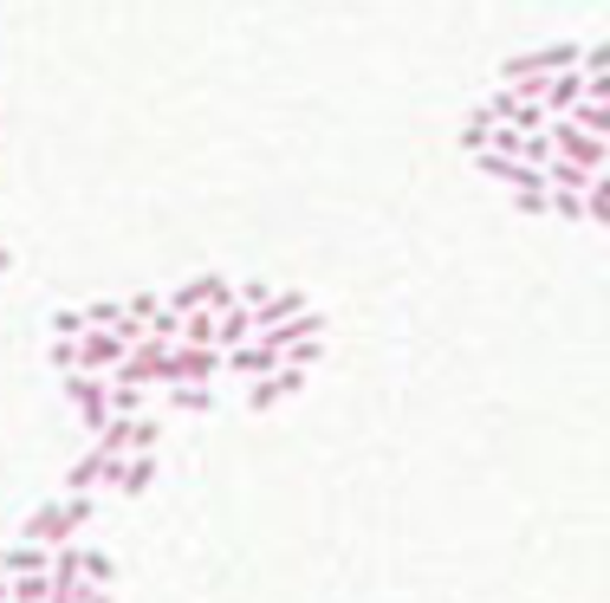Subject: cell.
Listing matches in <instances>:
<instances>
[{"label":"cell","mask_w":610,"mask_h":603,"mask_svg":"<svg viewBox=\"0 0 610 603\" xmlns=\"http://www.w3.org/2000/svg\"><path fill=\"white\" fill-rule=\"evenodd\" d=\"M149 480H156V455H124V473H118L111 493H143Z\"/></svg>","instance_id":"15"},{"label":"cell","mask_w":610,"mask_h":603,"mask_svg":"<svg viewBox=\"0 0 610 603\" xmlns=\"http://www.w3.org/2000/svg\"><path fill=\"white\" fill-rule=\"evenodd\" d=\"M565 118H572L578 131H591V136H605V143H610V104H605V98H585V104H572Z\"/></svg>","instance_id":"14"},{"label":"cell","mask_w":610,"mask_h":603,"mask_svg":"<svg viewBox=\"0 0 610 603\" xmlns=\"http://www.w3.org/2000/svg\"><path fill=\"white\" fill-rule=\"evenodd\" d=\"M299 390H306V370H299V364H279L273 377L247 383V409H254V415H267V409H279L286 397H299Z\"/></svg>","instance_id":"8"},{"label":"cell","mask_w":610,"mask_h":603,"mask_svg":"<svg viewBox=\"0 0 610 603\" xmlns=\"http://www.w3.org/2000/svg\"><path fill=\"white\" fill-rule=\"evenodd\" d=\"M234 292H241V305H254V312L273 299V286H260V279H247V286H234Z\"/></svg>","instance_id":"23"},{"label":"cell","mask_w":610,"mask_h":603,"mask_svg":"<svg viewBox=\"0 0 610 603\" xmlns=\"http://www.w3.org/2000/svg\"><path fill=\"white\" fill-rule=\"evenodd\" d=\"M247 337H260V325H254V305H228V312H214V344L221 350H234V344H247Z\"/></svg>","instance_id":"13"},{"label":"cell","mask_w":610,"mask_h":603,"mask_svg":"<svg viewBox=\"0 0 610 603\" xmlns=\"http://www.w3.org/2000/svg\"><path fill=\"white\" fill-rule=\"evenodd\" d=\"M234 299H241V292H234L228 279H189V286H176V292H169V305H176V312H228Z\"/></svg>","instance_id":"9"},{"label":"cell","mask_w":610,"mask_h":603,"mask_svg":"<svg viewBox=\"0 0 610 603\" xmlns=\"http://www.w3.org/2000/svg\"><path fill=\"white\" fill-rule=\"evenodd\" d=\"M221 370H228V350L221 344H169L156 390H169V383H214Z\"/></svg>","instance_id":"3"},{"label":"cell","mask_w":610,"mask_h":603,"mask_svg":"<svg viewBox=\"0 0 610 603\" xmlns=\"http://www.w3.org/2000/svg\"><path fill=\"white\" fill-rule=\"evenodd\" d=\"M176 344H214V312H182V337Z\"/></svg>","instance_id":"20"},{"label":"cell","mask_w":610,"mask_h":603,"mask_svg":"<svg viewBox=\"0 0 610 603\" xmlns=\"http://www.w3.org/2000/svg\"><path fill=\"white\" fill-rule=\"evenodd\" d=\"M111 415H149V402H143V383H124V377H111Z\"/></svg>","instance_id":"18"},{"label":"cell","mask_w":610,"mask_h":603,"mask_svg":"<svg viewBox=\"0 0 610 603\" xmlns=\"http://www.w3.org/2000/svg\"><path fill=\"white\" fill-rule=\"evenodd\" d=\"M131 319V299H98V305H85V325L91 332H118Z\"/></svg>","instance_id":"16"},{"label":"cell","mask_w":610,"mask_h":603,"mask_svg":"<svg viewBox=\"0 0 610 603\" xmlns=\"http://www.w3.org/2000/svg\"><path fill=\"white\" fill-rule=\"evenodd\" d=\"M13 584V603H46L53 598V571H26V578H7Z\"/></svg>","instance_id":"19"},{"label":"cell","mask_w":610,"mask_h":603,"mask_svg":"<svg viewBox=\"0 0 610 603\" xmlns=\"http://www.w3.org/2000/svg\"><path fill=\"white\" fill-rule=\"evenodd\" d=\"M66 402L78 409V422L98 435L111 422V377H91V370H66Z\"/></svg>","instance_id":"6"},{"label":"cell","mask_w":610,"mask_h":603,"mask_svg":"<svg viewBox=\"0 0 610 603\" xmlns=\"http://www.w3.org/2000/svg\"><path fill=\"white\" fill-rule=\"evenodd\" d=\"M78 603H111V584H85V591H78Z\"/></svg>","instance_id":"25"},{"label":"cell","mask_w":610,"mask_h":603,"mask_svg":"<svg viewBox=\"0 0 610 603\" xmlns=\"http://www.w3.org/2000/svg\"><path fill=\"white\" fill-rule=\"evenodd\" d=\"M585 71H610V40H598V46H585V59H578Z\"/></svg>","instance_id":"24"},{"label":"cell","mask_w":610,"mask_h":603,"mask_svg":"<svg viewBox=\"0 0 610 603\" xmlns=\"http://www.w3.org/2000/svg\"><path fill=\"white\" fill-rule=\"evenodd\" d=\"M585 221L610 227V169H598V176H591V189H585Z\"/></svg>","instance_id":"17"},{"label":"cell","mask_w":610,"mask_h":603,"mask_svg":"<svg viewBox=\"0 0 610 603\" xmlns=\"http://www.w3.org/2000/svg\"><path fill=\"white\" fill-rule=\"evenodd\" d=\"M545 136H552V156H565V163H578V169H610V143L591 131H578L572 118H552Z\"/></svg>","instance_id":"5"},{"label":"cell","mask_w":610,"mask_h":603,"mask_svg":"<svg viewBox=\"0 0 610 603\" xmlns=\"http://www.w3.org/2000/svg\"><path fill=\"white\" fill-rule=\"evenodd\" d=\"M85 332H91L85 312H59V319H53V337H85Z\"/></svg>","instance_id":"22"},{"label":"cell","mask_w":610,"mask_h":603,"mask_svg":"<svg viewBox=\"0 0 610 603\" xmlns=\"http://www.w3.org/2000/svg\"><path fill=\"white\" fill-rule=\"evenodd\" d=\"M118 473H124V455H104V448L91 442V455L71 461L66 493H104V487H118Z\"/></svg>","instance_id":"7"},{"label":"cell","mask_w":610,"mask_h":603,"mask_svg":"<svg viewBox=\"0 0 610 603\" xmlns=\"http://www.w3.org/2000/svg\"><path fill=\"white\" fill-rule=\"evenodd\" d=\"M85 584H118V565L104 551H91V545H85Z\"/></svg>","instance_id":"21"},{"label":"cell","mask_w":610,"mask_h":603,"mask_svg":"<svg viewBox=\"0 0 610 603\" xmlns=\"http://www.w3.org/2000/svg\"><path fill=\"white\" fill-rule=\"evenodd\" d=\"M585 98H591V85H585V66H572V71H558V78H545V111H552V118H565V111H572V104H585Z\"/></svg>","instance_id":"11"},{"label":"cell","mask_w":610,"mask_h":603,"mask_svg":"<svg viewBox=\"0 0 610 603\" xmlns=\"http://www.w3.org/2000/svg\"><path fill=\"white\" fill-rule=\"evenodd\" d=\"M7 267H13V254H7V247H0V272H7Z\"/></svg>","instance_id":"26"},{"label":"cell","mask_w":610,"mask_h":603,"mask_svg":"<svg viewBox=\"0 0 610 603\" xmlns=\"http://www.w3.org/2000/svg\"><path fill=\"white\" fill-rule=\"evenodd\" d=\"M104 455H156V442H163V422L156 415H111L98 435H91Z\"/></svg>","instance_id":"4"},{"label":"cell","mask_w":610,"mask_h":603,"mask_svg":"<svg viewBox=\"0 0 610 603\" xmlns=\"http://www.w3.org/2000/svg\"><path fill=\"white\" fill-rule=\"evenodd\" d=\"M124 357H131V337H118V332H85V337H59L53 344L59 370H91V377H111Z\"/></svg>","instance_id":"1"},{"label":"cell","mask_w":610,"mask_h":603,"mask_svg":"<svg viewBox=\"0 0 610 603\" xmlns=\"http://www.w3.org/2000/svg\"><path fill=\"white\" fill-rule=\"evenodd\" d=\"M279 364H286V357L273 350L267 337H247V344H234V350H228V370H234V377H247V383H260V377H273Z\"/></svg>","instance_id":"10"},{"label":"cell","mask_w":610,"mask_h":603,"mask_svg":"<svg viewBox=\"0 0 610 603\" xmlns=\"http://www.w3.org/2000/svg\"><path fill=\"white\" fill-rule=\"evenodd\" d=\"M26 571H53V545L20 538V545H7V551H0V578H26Z\"/></svg>","instance_id":"12"},{"label":"cell","mask_w":610,"mask_h":603,"mask_svg":"<svg viewBox=\"0 0 610 603\" xmlns=\"http://www.w3.org/2000/svg\"><path fill=\"white\" fill-rule=\"evenodd\" d=\"M91 520V493H66V500H46V506H33L26 513V526H20V538H33V545H71L78 538V526Z\"/></svg>","instance_id":"2"}]
</instances>
